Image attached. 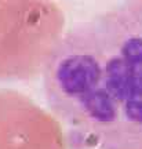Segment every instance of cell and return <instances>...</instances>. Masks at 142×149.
I'll return each instance as SVG.
<instances>
[{
  "instance_id": "6da1fadb",
  "label": "cell",
  "mask_w": 142,
  "mask_h": 149,
  "mask_svg": "<svg viewBox=\"0 0 142 149\" xmlns=\"http://www.w3.org/2000/svg\"><path fill=\"white\" fill-rule=\"evenodd\" d=\"M50 111L86 149H142V0L70 28L44 61Z\"/></svg>"
}]
</instances>
